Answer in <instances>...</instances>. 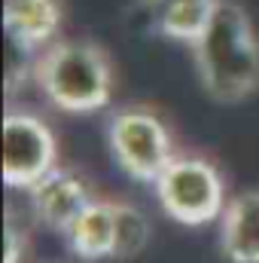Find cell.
<instances>
[{
    "instance_id": "cell-1",
    "label": "cell",
    "mask_w": 259,
    "mask_h": 263,
    "mask_svg": "<svg viewBox=\"0 0 259 263\" xmlns=\"http://www.w3.org/2000/svg\"><path fill=\"white\" fill-rule=\"evenodd\" d=\"M195 73L207 98L238 104L259 92V34L238 0H220L204 34L192 43Z\"/></svg>"
},
{
    "instance_id": "cell-2",
    "label": "cell",
    "mask_w": 259,
    "mask_h": 263,
    "mask_svg": "<svg viewBox=\"0 0 259 263\" xmlns=\"http://www.w3.org/2000/svg\"><path fill=\"white\" fill-rule=\"evenodd\" d=\"M34 83L55 110L82 117L110 104L116 89V67L101 43L58 37L52 46L37 52Z\"/></svg>"
},
{
    "instance_id": "cell-3",
    "label": "cell",
    "mask_w": 259,
    "mask_h": 263,
    "mask_svg": "<svg viewBox=\"0 0 259 263\" xmlns=\"http://www.w3.org/2000/svg\"><path fill=\"white\" fill-rule=\"evenodd\" d=\"M107 147L113 162L137 184H156L177 156L168 123L143 104H125L110 114Z\"/></svg>"
},
{
    "instance_id": "cell-4",
    "label": "cell",
    "mask_w": 259,
    "mask_h": 263,
    "mask_svg": "<svg viewBox=\"0 0 259 263\" xmlns=\"http://www.w3.org/2000/svg\"><path fill=\"white\" fill-rule=\"evenodd\" d=\"M153 187L162 211L183 227L213 223L229 205L226 178L210 159L195 153H177Z\"/></svg>"
},
{
    "instance_id": "cell-5",
    "label": "cell",
    "mask_w": 259,
    "mask_h": 263,
    "mask_svg": "<svg viewBox=\"0 0 259 263\" xmlns=\"http://www.w3.org/2000/svg\"><path fill=\"white\" fill-rule=\"evenodd\" d=\"M58 168V138L52 126L28 110L3 117V184L9 190H34Z\"/></svg>"
},
{
    "instance_id": "cell-6",
    "label": "cell",
    "mask_w": 259,
    "mask_h": 263,
    "mask_svg": "<svg viewBox=\"0 0 259 263\" xmlns=\"http://www.w3.org/2000/svg\"><path fill=\"white\" fill-rule=\"evenodd\" d=\"M98 196L101 193L95 190V184L73 165H58L34 190H28V202H31L34 217L61 236Z\"/></svg>"
},
{
    "instance_id": "cell-7",
    "label": "cell",
    "mask_w": 259,
    "mask_h": 263,
    "mask_svg": "<svg viewBox=\"0 0 259 263\" xmlns=\"http://www.w3.org/2000/svg\"><path fill=\"white\" fill-rule=\"evenodd\" d=\"M61 22H64L61 0H3L6 40L34 55L58 40Z\"/></svg>"
},
{
    "instance_id": "cell-8",
    "label": "cell",
    "mask_w": 259,
    "mask_h": 263,
    "mask_svg": "<svg viewBox=\"0 0 259 263\" xmlns=\"http://www.w3.org/2000/svg\"><path fill=\"white\" fill-rule=\"evenodd\" d=\"M220 251L229 263H259V187L229 199L220 217Z\"/></svg>"
},
{
    "instance_id": "cell-9",
    "label": "cell",
    "mask_w": 259,
    "mask_h": 263,
    "mask_svg": "<svg viewBox=\"0 0 259 263\" xmlns=\"http://www.w3.org/2000/svg\"><path fill=\"white\" fill-rule=\"evenodd\" d=\"M67 248L79 260H104L116 254V199L98 196L64 233Z\"/></svg>"
},
{
    "instance_id": "cell-10",
    "label": "cell",
    "mask_w": 259,
    "mask_h": 263,
    "mask_svg": "<svg viewBox=\"0 0 259 263\" xmlns=\"http://www.w3.org/2000/svg\"><path fill=\"white\" fill-rule=\"evenodd\" d=\"M220 0H140L149 28L168 40L189 43L204 34Z\"/></svg>"
},
{
    "instance_id": "cell-11",
    "label": "cell",
    "mask_w": 259,
    "mask_h": 263,
    "mask_svg": "<svg viewBox=\"0 0 259 263\" xmlns=\"http://www.w3.org/2000/svg\"><path fill=\"white\" fill-rule=\"evenodd\" d=\"M149 220L146 214L131 205V202H119L116 199V254L119 260H131L137 257L146 245H149Z\"/></svg>"
},
{
    "instance_id": "cell-12",
    "label": "cell",
    "mask_w": 259,
    "mask_h": 263,
    "mask_svg": "<svg viewBox=\"0 0 259 263\" xmlns=\"http://www.w3.org/2000/svg\"><path fill=\"white\" fill-rule=\"evenodd\" d=\"M28 254V233L15 223V211L6 208V223H3V263H21Z\"/></svg>"
}]
</instances>
